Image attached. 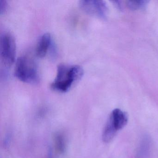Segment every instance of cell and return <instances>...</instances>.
Instances as JSON below:
<instances>
[{"mask_svg": "<svg viewBox=\"0 0 158 158\" xmlns=\"http://www.w3.org/2000/svg\"><path fill=\"white\" fill-rule=\"evenodd\" d=\"M84 70L77 65L61 64L58 66L57 75L51 87L60 92H66L71 88L75 82L81 79Z\"/></svg>", "mask_w": 158, "mask_h": 158, "instance_id": "cell-1", "label": "cell"}, {"mask_svg": "<svg viewBox=\"0 0 158 158\" xmlns=\"http://www.w3.org/2000/svg\"><path fill=\"white\" fill-rule=\"evenodd\" d=\"M15 76L22 82L27 84H37L40 75L36 63L27 56L19 57L15 68Z\"/></svg>", "mask_w": 158, "mask_h": 158, "instance_id": "cell-2", "label": "cell"}, {"mask_svg": "<svg viewBox=\"0 0 158 158\" xmlns=\"http://www.w3.org/2000/svg\"><path fill=\"white\" fill-rule=\"evenodd\" d=\"M127 113L119 109H115L111 113L102 133V138L105 142L113 139L118 131L123 129L128 122Z\"/></svg>", "mask_w": 158, "mask_h": 158, "instance_id": "cell-3", "label": "cell"}, {"mask_svg": "<svg viewBox=\"0 0 158 158\" xmlns=\"http://www.w3.org/2000/svg\"><path fill=\"white\" fill-rule=\"evenodd\" d=\"M16 44L14 38L10 33H4L0 39V56L2 64L10 67L15 61Z\"/></svg>", "mask_w": 158, "mask_h": 158, "instance_id": "cell-4", "label": "cell"}, {"mask_svg": "<svg viewBox=\"0 0 158 158\" xmlns=\"http://www.w3.org/2000/svg\"><path fill=\"white\" fill-rule=\"evenodd\" d=\"M79 5L81 9L88 14L102 19H105L107 17L108 6L103 1H81Z\"/></svg>", "mask_w": 158, "mask_h": 158, "instance_id": "cell-5", "label": "cell"}, {"mask_svg": "<svg viewBox=\"0 0 158 158\" xmlns=\"http://www.w3.org/2000/svg\"><path fill=\"white\" fill-rule=\"evenodd\" d=\"M52 45V40L50 34L49 33L43 34L38 43L36 51L37 56L41 58L45 57Z\"/></svg>", "mask_w": 158, "mask_h": 158, "instance_id": "cell-6", "label": "cell"}, {"mask_svg": "<svg viewBox=\"0 0 158 158\" xmlns=\"http://www.w3.org/2000/svg\"><path fill=\"white\" fill-rule=\"evenodd\" d=\"M151 143L149 137L145 136L142 139L139 148L137 158H147L150 150Z\"/></svg>", "mask_w": 158, "mask_h": 158, "instance_id": "cell-7", "label": "cell"}, {"mask_svg": "<svg viewBox=\"0 0 158 158\" xmlns=\"http://www.w3.org/2000/svg\"><path fill=\"white\" fill-rule=\"evenodd\" d=\"M148 1H127V6L132 10H142L148 5Z\"/></svg>", "mask_w": 158, "mask_h": 158, "instance_id": "cell-8", "label": "cell"}, {"mask_svg": "<svg viewBox=\"0 0 158 158\" xmlns=\"http://www.w3.org/2000/svg\"><path fill=\"white\" fill-rule=\"evenodd\" d=\"M56 148L60 152H63L65 149V142L64 139L61 135H58L55 138Z\"/></svg>", "mask_w": 158, "mask_h": 158, "instance_id": "cell-9", "label": "cell"}, {"mask_svg": "<svg viewBox=\"0 0 158 158\" xmlns=\"http://www.w3.org/2000/svg\"><path fill=\"white\" fill-rule=\"evenodd\" d=\"M7 9V3L5 1L0 0V14L4 13Z\"/></svg>", "mask_w": 158, "mask_h": 158, "instance_id": "cell-10", "label": "cell"}]
</instances>
